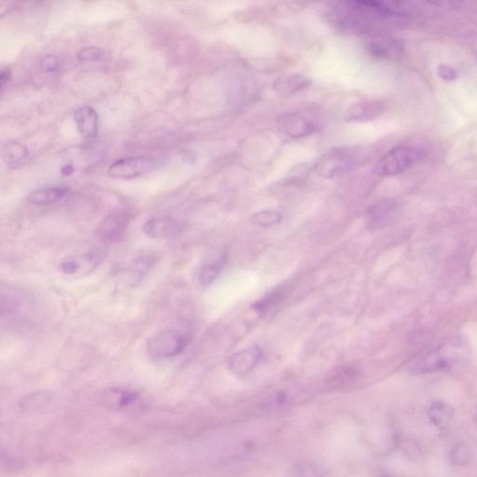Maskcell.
I'll list each match as a JSON object with an SVG mask.
<instances>
[{
  "label": "cell",
  "mask_w": 477,
  "mask_h": 477,
  "mask_svg": "<svg viewBox=\"0 0 477 477\" xmlns=\"http://www.w3.org/2000/svg\"><path fill=\"white\" fill-rule=\"evenodd\" d=\"M11 77V71L10 68H2L0 72V86L1 89L4 88L6 84L10 81Z\"/></svg>",
  "instance_id": "4316f807"
},
{
  "label": "cell",
  "mask_w": 477,
  "mask_h": 477,
  "mask_svg": "<svg viewBox=\"0 0 477 477\" xmlns=\"http://www.w3.org/2000/svg\"><path fill=\"white\" fill-rule=\"evenodd\" d=\"M397 203L394 200L385 199L375 203L368 208L366 218L372 228H380L392 222L397 214Z\"/></svg>",
  "instance_id": "9c48e42d"
},
{
  "label": "cell",
  "mask_w": 477,
  "mask_h": 477,
  "mask_svg": "<svg viewBox=\"0 0 477 477\" xmlns=\"http://www.w3.org/2000/svg\"><path fill=\"white\" fill-rule=\"evenodd\" d=\"M227 264L225 255H220L214 260L207 261L200 269V283L203 286H211L219 277Z\"/></svg>",
  "instance_id": "9a60e30c"
},
{
  "label": "cell",
  "mask_w": 477,
  "mask_h": 477,
  "mask_svg": "<svg viewBox=\"0 0 477 477\" xmlns=\"http://www.w3.org/2000/svg\"><path fill=\"white\" fill-rule=\"evenodd\" d=\"M279 128L292 138H301L313 135L318 130V121L305 112H288L279 117Z\"/></svg>",
  "instance_id": "277c9868"
},
{
  "label": "cell",
  "mask_w": 477,
  "mask_h": 477,
  "mask_svg": "<svg viewBox=\"0 0 477 477\" xmlns=\"http://www.w3.org/2000/svg\"><path fill=\"white\" fill-rule=\"evenodd\" d=\"M188 345V337L181 331L168 328L153 334L147 342V353L153 360L179 356Z\"/></svg>",
  "instance_id": "7a4b0ae2"
},
{
  "label": "cell",
  "mask_w": 477,
  "mask_h": 477,
  "mask_svg": "<svg viewBox=\"0 0 477 477\" xmlns=\"http://www.w3.org/2000/svg\"><path fill=\"white\" fill-rule=\"evenodd\" d=\"M69 190L63 187L39 188L29 194L28 202L34 205H49L59 202L68 196Z\"/></svg>",
  "instance_id": "5bb4252c"
},
{
  "label": "cell",
  "mask_w": 477,
  "mask_h": 477,
  "mask_svg": "<svg viewBox=\"0 0 477 477\" xmlns=\"http://www.w3.org/2000/svg\"><path fill=\"white\" fill-rule=\"evenodd\" d=\"M310 84V81L304 76L293 74L278 78L272 87L276 94L286 97L306 89Z\"/></svg>",
  "instance_id": "4fadbf2b"
},
{
  "label": "cell",
  "mask_w": 477,
  "mask_h": 477,
  "mask_svg": "<svg viewBox=\"0 0 477 477\" xmlns=\"http://www.w3.org/2000/svg\"><path fill=\"white\" fill-rule=\"evenodd\" d=\"M184 224L171 217H158L148 219L143 227L144 234L151 238L170 240L184 231Z\"/></svg>",
  "instance_id": "8992f818"
},
{
  "label": "cell",
  "mask_w": 477,
  "mask_h": 477,
  "mask_svg": "<svg viewBox=\"0 0 477 477\" xmlns=\"http://www.w3.org/2000/svg\"><path fill=\"white\" fill-rule=\"evenodd\" d=\"M80 269V265L76 260H69L61 264V270H62L63 272L66 273V274H74V273L78 272Z\"/></svg>",
  "instance_id": "484cf974"
},
{
  "label": "cell",
  "mask_w": 477,
  "mask_h": 477,
  "mask_svg": "<svg viewBox=\"0 0 477 477\" xmlns=\"http://www.w3.org/2000/svg\"><path fill=\"white\" fill-rule=\"evenodd\" d=\"M129 218L122 212H113L107 215L97 227L99 237L104 241L114 243L121 240L127 231Z\"/></svg>",
  "instance_id": "52a82bcc"
},
{
  "label": "cell",
  "mask_w": 477,
  "mask_h": 477,
  "mask_svg": "<svg viewBox=\"0 0 477 477\" xmlns=\"http://www.w3.org/2000/svg\"><path fill=\"white\" fill-rule=\"evenodd\" d=\"M74 118L76 126L80 135L85 139L96 138L99 130V117L97 112L91 107H81L75 110Z\"/></svg>",
  "instance_id": "30bf717a"
},
{
  "label": "cell",
  "mask_w": 477,
  "mask_h": 477,
  "mask_svg": "<svg viewBox=\"0 0 477 477\" xmlns=\"http://www.w3.org/2000/svg\"><path fill=\"white\" fill-rule=\"evenodd\" d=\"M262 351L258 346L243 349L234 354L229 361V368L238 376L249 374L260 362Z\"/></svg>",
  "instance_id": "ba28073f"
},
{
  "label": "cell",
  "mask_w": 477,
  "mask_h": 477,
  "mask_svg": "<svg viewBox=\"0 0 477 477\" xmlns=\"http://www.w3.org/2000/svg\"><path fill=\"white\" fill-rule=\"evenodd\" d=\"M155 167L156 162L148 157H129L110 165L107 174L112 179H133L150 173Z\"/></svg>",
  "instance_id": "5b68a950"
},
{
  "label": "cell",
  "mask_w": 477,
  "mask_h": 477,
  "mask_svg": "<svg viewBox=\"0 0 477 477\" xmlns=\"http://www.w3.org/2000/svg\"><path fill=\"white\" fill-rule=\"evenodd\" d=\"M28 148L19 142L11 141L4 145L2 150L3 159L11 167L21 164L28 157Z\"/></svg>",
  "instance_id": "e0dca14e"
},
{
  "label": "cell",
  "mask_w": 477,
  "mask_h": 477,
  "mask_svg": "<svg viewBox=\"0 0 477 477\" xmlns=\"http://www.w3.org/2000/svg\"><path fill=\"white\" fill-rule=\"evenodd\" d=\"M428 416L433 425L438 429H446L452 423L453 410L446 404L437 402L430 406Z\"/></svg>",
  "instance_id": "2e32d148"
},
{
  "label": "cell",
  "mask_w": 477,
  "mask_h": 477,
  "mask_svg": "<svg viewBox=\"0 0 477 477\" xmlns=\"http://www.w3.org/2000/svg\"><path fill=\"white\" fill-rule=\"evenodd\" d=\"M438 75L439 77L443 78L446 81H452L455 80L458 73H457L456 69L452 68V66L447 65L439 66L438 68Z\"/></svg>",
  "instance_id": "d4e9b609"
},
{
  "label": "cell",
  "mask_w": 477,
  "mask_h": 477,
  "mask_svg": "<svg viewBox=\"0 0 477 477\" xmlns=\"http://www.w3.org/2000/svg\"><path fill=\"white\" fill-rule=\"evenodd\" d=\"M294 477H327V475L321 465L306 461L296 464Z\"/></svg>",
  "instance_id": "ac0fdd59"
},
{
  "label": "cell",
  "mask_w": 477,
  "mask_h": 477,
  "mask_svg": "<svg viewBox=\"0 0 477 477\" xmlns=\"http://www.w3.org/2000/svg\"><path fill=\"white\" fill-rule=\"evenodd\" d=\"M368 47L369 54L377 58H388L398 49L397 43L389 40H373L368 43Z\"/></svg>",
  "instance_id": "d6986e66"
},
{
  "label": "cell",
  "mask_w": 477,
  "mask_h": 477,
  "mask_svg": "<svg viewBox=\"0 0 477 477\" xmlns=\"http://www.w3.org/2000/svg\"><path fill=\"white\" fill-rule=\"evenodd\" d=\"M425 152L421 148L411 145H399L392 148L380 159L377 164L378 173L384 176L403 173L425 159Z\"/></svg>",
  "instance_id": "6da1fadb"
},
{
  "label": "cell",
  "mask_w": 477,
  "mask_h": 477,
  "mask_svg": "<svg viewBox=\"0 0 477 477\" xmlns=\"http://www.w3.org/2000/svg\"><path fill=\"white\" fill-rule=\"evenodd\" d=\"M102 55H103V52H102L100 48L92 46V47L80 49L78 52V58L80 61H92V62H94V61L100 59Z\"/></svg>",
  "instance_id": "cb8c5ba5"
},
{
  "label": "cell",
  "mask_w": 477,
  "mask_h": 477,
  "mask_svg": "<svg viewBox=\"0 0 477 477\" xmlns=\"http://www.w3.org/2000/svg\"><path fill=\"white\" fill-rule=\"evenodd\" d=\"M74 173L75 167L72 164L64 165L62 169H61V174H62L63 176H71Z\"/></svg>",
  "instance_id": "83f0119b"
},
{
  "label": "cell",
  "mask_w": 477,
  "mask_h": 477,
  "mask_svg": "<svg viewBox=\"0 0 477 477\" xmlns=\"http://www.w3.org/2000/svg\"><path fill=\"white\" fill-rule=\"evenodd\" d=\"M475 423L477 424V414L475 416Z\"/></svg>",
  "instance_id": "f1b7e54d"
},
{
  "label": "cell",
  "mask_w": 477,
  "mask_h": 477,
  "mask_svg": "<svg viewBox=\"0 0 477 477\" xmlns=\"http://www.w3.org/2000/svg\"><path fill=\"white\" fill-rule=\"evenodd\" d=\"M449 459L453 464L458 465V466H464L471 461L472 453H471L469 447L465 446L464 444H458L453 447L452 452L449 454Z\"/></svg>",
  "instance_id": "44dd1931"
},
{
  "label": "cell",
  "mask_w": 477,
  "mask_h": 477,
  "mask_svg": "<svg viewBox=\"0 0 477 477\" xmlns=\"http://www.w3.org/2000/svg\"><path fill=\"white\" fill-rule=\"evenodd\" d=\"M382 104L378 102H358L345 111L344 118L349 122L372 121L382 112Z\"/></svg>",
  "instance_id": "8fae6325"
},
{
  "label": "cell",
  "mask_w": 477,
  "mask_h": 477,
  "mask_svg": "<svg viewBox=\"0 0 477 477\" xmlns=\"http://www.w3.org/2000/svg\"><path fill=\"white\" fill-rule=\"evenodd\" d=\"M283 295V289H282V288H277V289L272 291V293L267 294V295L264 296L260 301L255 302V304L254 305L255 310L260 313H267L270 308H272L275 303H278V301L281 299V296Z\"/></svg>",
  "instance_id": "7402d4cb"
},
{
  "label": "cell",
  "mask_w": 477,
  "mask_h": 477,
  "mask_svg": "<svg viewBox=\"0 0 477 477\" xmlns=\"http://www.w3.org/2000/svg\"><path fill=\"white\" fill-rule=\"evenodd\" d=\"M40 66L43 71L46 73H55L59 71L63 66V61L56 56L49 55L43 58Z\"/></svg>",
  "instance_id": "603a6c76"
},
{
  "label": "cell",
  "mask_w": 477,
  "mask_h": 477,
  "mask_svg": "<svg viewBox=\"0 0 477 477\" xmlns=\"http://www.w3.org/2000/svg\"><path fill=\"white\" fill-rule=\"evenodd\" d=\"M356 164V155L353 150H333L325 153L316 162L314 171L322 179H334L347 173Z\"/></svg>",
  "instance_id": "3957f363"
},
{
  "label": "cell",
  "mask_w": 477,
  "mask_h": 477,
  "mask_svg": "<svg viewBox=\"0 0 477 477\" xmlns=\"http://www.w3.org/2000/svg\"><path fill=\"white\" fill-rule=\"evenodd\" d=\"M449 366L450 361L440 351H436L420 358L417 362L413 363L410 370L415 374H428L443 370Z\"/></svg>",
  "instance_id": "7c38bea8"
},
{
  "label": "cell",
  "mask_w": 477,
  "mask_h": 477,
  "mask_svg": "<svg viewBox=\"0 0 477 477\" xmlns=\"http://www.w3.org/2000/svg\"><path fill=\"white\" fill-rule=\"evenodd\" d=\"M282 220V215L279 212L275 210H264L258 212L252 217V222L255 225L263 227V228H269V227L274 226L276 224L280 223Z\"/></svg>",
  "instance_id": "ffe728a7"
}]
</instances>
